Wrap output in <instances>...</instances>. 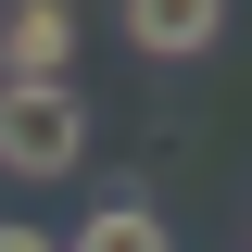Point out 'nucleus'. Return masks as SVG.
Here are the masks:
<instances>
[{
  "mask_svg": "<svg viewBox=\"0 0 252 252\" xmlns=\"http://www.w3.org/2000/svg\"><path fill=\"white\" fill-rule=\"evenodd\" d=\"M0 164H13V177H76V164H89V101L63 89H0Z\"/></svg>",
  "mask_w": 252,
  "mask_h": 252,
  "instance_id": "nucleus-1",
  "label": "nucleus"
},
{
  "mask_svg": "<svg viewBox=\"0 0 252 252\" xmlns=\"http://www.w3.org/2000/svg\"><path fill=\"white\" fill-rule=\"evenodd\" d=\"M76 63V0H13L0 13V89H51Z\"/></svg>",
  "mask_w": 252,
  "mask_h": 252,
  "instance_id": "nucleus-2",
  "label": "nucleus"
},
{
  "mask_svg": "<svg viewBox=\"0 0 252 252\" xmlns=\"http://www.w3.org/2000/svg\"><path fill=\"white\" fill-rule=\"evenodd\" d=\"M114 26H126V51H152V63H202L227 38V0H126Z\"/></svg>",
  "mask_w": 252,
  "mask_h": 252,
  "instance_id": "nucleus-3",
  "label": "nucleus"
},
{
  "mask_svg": "<svg viewBox=\"0 0 252 252\" xmlns=\"http://www.w3.org/2000/svg\"><path fill=\"white\" fill-rule=\"evenodd\" d=\"M63 252H164V215H152V202H101Z\"/></svg>",
  "mask_w": 252,
  "mask_h": 252,
  "instance_id": "nucleus-4",
  "label": "nucleus"
},
{
  "mask_svg": "<svg viewBox=\"0 0 252 252\" xmlns=\"http://www.w3.org/2000/svg\"><path fill=\"white\" fill-rule=\"evenodd\" d=\"M0 252H63V240H38V227H0Z\"/></svg>",
  "mask_w": 252,
  "mask_h": 252,
  "instance_id": "nucleus-5",
  "label": "nucleus"
}]
</instances>
